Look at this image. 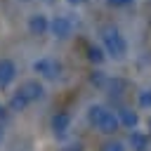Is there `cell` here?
I'll list each match as a JSON object with an SVG mask.
<instances>
[{
  "label": "cell",
  "mask_w": 151,
  "mask_h": 151,
  "mask_svg": "<svg viewBox=\"0 0 151 151\" xmlns=\"http://www.w3.org/2000/svg\"><path fill=\"white\" fill-rule=\"evenodd\" d=\"M28 104H31V101L26 99V94H24L21 90H17V92L12 94V99H9V111H24Z\"/></svg>",
  "instance_id": "7c38bea8"
},
{
  "label": "cell",
  "mask_w": 151,
  "mask_h": 151,
  "mask_svg": "<svg viewBox=\"0 0 151 151\" xmlns=\"http://www.w3.org/2000/svg\"><path fill=\"white\" fill-rule=\"evenodd\" d=\"M28 31H31L33 35H45V33L50 31V17L42 14V12L31 14V19H28Z\"/></svg>",
  "instance_id": "5b68a950"
},
{
  "label": "cell",
  "mask_w": 151,
  "mask_h": 151,
  "mask_svg": "<svg viewBox=\"0 0 151 151\" xmlns=\"http://www.w3.org/2000/svg\"><path fill=\"white\" fill-rule=\"evenodd\" d=\"M59 151H83V144H68V146H64V149H59Z\"/></svg>",
  "instance_id": "d6986e66"
},
{
  "label": "cell",
  "mask_w": 151,
  "mask_h": 151,
  "mask_svg": "<svg viewBox=\"0 0 151 151\" xmlns=\"http://www.w3.org/2000/svg\"><path fill=\"white\" fill-rule=\"evenodd\" d=\"M0 118H5V109L2 106H0Z\"/></svg>",
  "instance_id": "7402d4cb"
},
{
  "label": "cell",
  "mask_w": 151,
  "mask_h": 151,
  "mask_svg": "<svg viewBox=\"0 0 151 151\" xmlns=\"http://www.w3.org/2000/svg\"><path fill=\"white\" fill-rule=\"evenodd\" d=\"M17 78V64L12 59H0V90L9 87Z\"/></svg>",
  "instance_id": "277c9868"
},
{
  "label": "cell",
  "mask_w": 151,
  "mask_h": 151,
  "mask_svg": "<svg viewBox=\"0 0 151 151\" xmlns=\"http://www.w3.org/2000/svg\"><path fill=\"white\" fill-rule=\"evenodd\" d=\"M130 146L134 151H144L149 146V134L146 132H139V130H132L130 132Z\"/></svg>",
  "instance_id": "30bf717a"
},
{
  "label": "cell",
  "mask_w": 151,
  "mask_h": 151,
  "mask_svg": "<svg viewBox=\"0 0 151 151\" xmlns=\"http://www.w3.org/2000/svg\"><path fill=\"white\" fill-rule=\"evenodd\" d=\"M104 151H127V149H125L123 142L113 139V142H106V144H104Z\"/></svg>",
  "instance_id": "e0dca14e"
},
{
  "label": "cell",
  "mask_w": 151,
  "mask_h": 151,
  "mask_svg": "<svg viewBox=\"0 0 151 151\" xmlns=\"http://www.w3.org/2000/svg\"><path fill=\"white\" fill-rule=\"evenodd\" d=\"M24 2H26V0H24Z\"/></svg>",
  "instance_id": "cb8c5ba5"
},
{
  "label": "cell",
  "mask_w": 151,
  "mask_h": 151,
  "mask_svg": "<svg viewBox=\"0 0 151 151\" xmlns=\"http://www.w3.org/2000/svg\"><path fill=\"white\" fill-rule=\"evenodd\" d=\"M111 7H125V5H130L132 0H106Z\"/></svg>",
  "instance_id": "ac0fdd59"
},
{
  "label": "cell",
  "mask_w": 151,
  "mask_h": 151,
  "mask_svg": "<svg viewBox=\"0 0 151 151\" xmlns=\"http://www.w3.org/2000/svg\"><path fill=\"white\" fill-rule=\"evenodd\" d=\"M33 71H35L38 76L47 78V80H54V78L59 76L61 66H59L54 59H50V57H40V59H35V61H33Z\"/></svg>",
  "instance_id": "3957f363"
},
{
  "label": "cell",
  "mask_w": 151,
  "mask_h": 151,
  "mask_svg": "<svg viewBox=\"0 0 151 151\" xmlns=\"http://www.w3.org/2000/svg\"><path fill=\"white\" fill-rule=\"evenodd\" d=\"M66 2H68V5H80L83 0H66Z\"/></svg>",
  "instance_id": "44dd1931"
},
{
  "label": "cell",
  "mask_w": 151,
  "mask_h": 151,
  "mask_svg": "<svg viewBox=\"0 0 151 151\" xmlns=\"http://www.w3.org/2000/svg\"><path fill=\"white\" fill-rule=\"evenodd\" d=\"M137 104H139L142 109H151V90H149V87H146V90H139Z\"/></svg>",
  "instance_id": "9a60e30c"
},
{
  "label": "cell",
  "mask_w": 151,
  "mask_h": 151,
  "mask_svg": "<svg viewBox=\"0 0 151 151\" xmlns=\"http://www.w3.org/2000/svg\"><path fill=\"white\" fill-rule=\"evenodd\" d=\"M87 52H90L87 57H90V61H92V64H97V66H99V64H104V59H106V52H104V47H97V45H92Z\"/></svg>",
  "instance_id": "5bb4252c"
},
{
  "label": "cell",
  "mask_w": 151,
  "mask_h": 151,
  "mask_svg": "<svg viewBox=\"0 0 151 151\" xmlns=\"http://www.w3.org/2000/svg\"><path fill=\"white\" fill-rule=\"evenodd\" d=\"M101 45H104V52L113 59H123L127 54V42H125V38L120 35V31L116 26H104L101 28Z\"/></svg>",
  "instance_id": "6da1fadb"
},
{
  "label": "cell",
  "mask_w": 151,
  "mask_h": 151,
  "mask_svg": "<svg viewBox=\"0 0 151 151\" xmlns=\"http://www.w3.org/2000/svg\"><path fill=\"white\" fill-rule=\"evenodd\" d=\"M24 94H26V99L33 104V101H38V99H42L45 97V85L40 83V80H26L21 87H19Z\"/></svg>",
  "instance_id": "8992f818"
},
{
  "label": "cell",
  "mask_w": 151,
  "mask_h": 151,
  "mask_svg": "<svg viewBox=\"0 0 151 151\" xmlns=\"http://www.w3.org/2000/svg\"><path fill=\"white\" fill-rule=\"evenodd\" d=\"M68 127H71V116L66 111H57L52 116V132L54 134H64V132H68Z\"/></svg>",
  "instance_id": "9c48e42d"
},
{
  "label": "cell",
  "mask_w": 151,
  "mask_h": 151,
  "mask_svg": "<svg viewBox=\"0 0 151 151\" xmlns=\"http://www.w3.org/2000/svg\"><path fill=\"white\" fill-rule=\"evenodd\" d=\"M90 80H92L97 87H106V83H109V76H106L104 71H94V73L90 76Z\"/></svg>",
  "instance_id": "2e32d148"
},
{
  "label": "cell",
  "mask_w": 151,
  "mask_h": 151,
  "mask_svg": "<svg viewBox=\"0 0 151 151\" xmlns=\"http://www.w3.org/2000/svg\"><path fill=\"white\" fill-rule=\"evenodd\" d=\"M149 130H151V116H149Z\"/></svg>",
  "instance_id": "603a6c76"
},
{
  "label": "cell",
  "mask_w": 151,
  "mask_h": 151,
  "mask_svg": "<svg viewBox=\"0 0 151 151\" xmlns=\"http://www.w3.org/2000/svg\"><path fill=\"white\" fill-rule=\"evenodd\" d=\"M106 111H109V109H106L104 104H92V106L87 109V120L97 127V125H99V120L104 118V113H106Z\"/></svg>",
  "instance_id": "8fae6325"
},
{
  "label": "cell",
  "mask_w": 151,
  "mask_h": 151,
  "mask_svg": "<svg viewBox=\"0 0 151 151\" xmlns=\"http://www.w3.org/2000/svg\"><path fill=\"white\" fill-rule=\"evenodd\" d=\"M97 130H99V132H104V134H113V132H118V130H120L118 113H116V111H106V113H104V118L99 120Z\"/></svg>",
  "instance_id": "52a82bcc"
},
{
  "label": "cell",
  "mask_w": 151,
  "mask_h": 151,
  "mask_svg": "<svg viewBox=\"0 0 151 151\" xmlns=\"http://www.w3.org/2000/svg\"><path fill=\"white\" fill-rule=\"evenodd\" d=\"M116 113H118L120 127H127L130 132L137 130V125H139V116H137V111H132V109H120V111H116Z\"/></svg>",
  "instance_id": "ba28073f"
},
{
  "label": "cell",
  "mask_w": 151,
  "mask_h": 151,
  "mask_svg": "<svg viewBox=\"0 0 151 151\" xmlns=\"http://www.w3.org/2000/svg\"><path fill=\"white\" fill-rule=\"evenodd\" d=\"M5 139V127H2V123H0V142Z\"/></svg>",
  "instance_id": "ffe728a7"
},
{
  "label": "cell",
  "mask_w": 151,
  "mask_h": 151,
  "mask_svg": "<svg viewBox=\"0 0 151 151\" xmlns=\"http://www.w3.org/2000/svg\"><path fill=\"white\" fill-rule=\"evenodd\" d=\"M50 33H52L57 40H66V38H71V33H73V21H71L66 14H57L54 19H50Z\"/></svg>",
  "instance_id": "7a4b0ae2"
},
{
  "label": "cell",
  "mask_w": 151,
  "mask_h": 151,
  "mask_svg": "<svg viewBox=\"0 0 151 151\" xmlns=\"http://www.w3.org/2000/svg\"><path fill=\"white\" fill-rule=\"evenodd\" d=\"M125 80H120V78H109V83H106V90H109V94L111 97H120L123 92H125Z\"/></svg>",
  "instance_id": "4fadbf2b"
}]
</instances>
